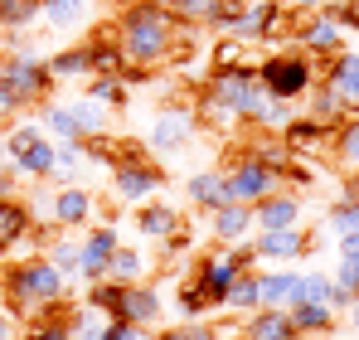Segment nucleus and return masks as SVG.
I'll use <instances>...</instances> for the list:
<instances>
[{
	"label": "nucleus",
	"mask_w": 359,
	"mask_h": 340,
	"mask_svg": "<svg viewBox=\"0 0 359 340\" xmlns=\"http://www.w3.org/2000/svg\"><path fill=\"white\" fill-rule=\"evenodd\" d=\"M68 112L78 117L83 136H93V131H102V126H107V107H102V103H93L88 93H83V98H73V103H68Z\"/></svg>",
	"instance_id": "7c9ffc66"
},
{
	"label": "nucleus",
	"mask_w": 359,
	"mask_h": 340,
	"mask_svg": "<svg viewBox=\"0 0 359 340\" xmlns=\"http://www.w3.org/2000/svg\"><path fill=\"white\" fill-rule=\"evenodd\" d=\"M29 228H34V214H29V204H25V200H10V195H0V253H10L20 238H29Z\"/></svg>",
	"instance_id": "2eb2a0df"
},
{
	"label": "nucleus",
	"mask_w": 359,
	"mask_h": 340,
	"mask_svg": "<svg viewBox=\"0 0 359 340\" xmlns=\"http://www.w3.org/2000/svg\"><path fill=\"white\" fill-rule=\"evenodd\" d=\"M107 326H112V311H102L93 301H83V306L68 311V336L73 340H107Z\"/></svg>",
	"instance_id": "412c9836"
},
{
	"label": "nucleus",
	"mask_w": 359,
	"mask_h": 340,
	"mask_svg": "<svg viewBox=\"0 0 359 340\" xmlns=\"http://www.w3.org/2000/svg\"><path fill=\"white\" fill-rule=\"evenodd\" d=\"M252 253L267 258V263H292V258L306 253V233H301V224H292V228H262L257 243H252Z\"/></svg>",
	"instance_id": "9b49d317"
},
{
	"label": "nucleus",
	"mask_w": 359,
	"mask_h": 340,
	"mask_svg": "<svg viewBox=\"0 0 359 340\" xmlns=\"http://www.w3.org/2000/svg\"><path fill=\"white\" fill-rule=\"evenodd\" d=\"M10 166L20 170V175H34V180H44V175H54V166H59V141H34L25 156H15Z\"/></svg>",
	"instance_id": "b1692460"
},
{
	"label": "nucleus",
	"mask_w": 359,
	"mask_h": 340,
	"mask_svg": "<svg viewBox=\"0 0 359 340\" xmlns=\"http://www.w3.org/2000/svg\"><path fill=\"white\" fill-rule=\"evenodd\" d=\"M252 224L257 228H292V224H301V200L297 195H267V200H257L252 204Z\"/></svg>",
	"instance_id": "4468645a"
},
{
	"label": "nucleus",
	"mask_w": 359,
	"mask_h": 340,
	"mask_svg": "<svg viewBox=\"0 0 359 340\" xmlns=\"http://www.w3.org/2000/svg\"><path fill=\"white\" fill-rule=\"evenodd\" d=\"M5 39H10V34H5V30H0V49H5Z\"/></svg>",
	"instance_id": "8fccbe9b"
},
{
	"label": "nucleus",
	"mask_w": 359,
	"mask_h": 340,
	"mask_svg": "<svg viewBox=\"0 0 359 340\" xmlns=\"http://www.w3.org/2000/svg\"><path fill=\"white\" fill-rule=\"evenodd\" d=\"M39 10H44V0H0V30H5V34L29 30V25L39 20Z\"/></svg>",
	"instance_id": "c85d7f7f"
},
{
	"label": "nucleus",
	"mask_w": 359,
	"mask_h": 340,
	"mask_svg": "<svg viewBox=\"0 0 359 340\" xmlns=\"http://www.w3.org/2000/svg\"><path fill=\"white\" fill-rule=\"evenodd\" d=\"M20 107H25V98H20L10 83H0V122H5V117H15Z\"/></svg>",
	"instance_id": "79ce46f5"
},
{
	"label": "nucleus",
	"mask_w": 359,
	"mask_h": 340,
	"mask_svg": "<svg viewBox=\"0 0 359 340\" xmlns=\"http://www.w3.org/2000/svg\"><path fill=\"white\" fill-rule=\"evenodd\" d=\"M335 156H340L350 170H359V112L335 131Z\"/></svg>",
	"instance_id": "2f4dec72"
},
{
	"label": "nucleus",
	"mask_w": 359,
	"mask_h": 340,
	"mask_svg": "<svg viewBox=\"0 0 359 340\" xmlns=\"http://www.w3.org/2000/svg\"><path fill=\"white\" fill-rule=\"evenodd\" d=\"M161 185H165L161 166L141 161L136 151H131V156H121L117 166H112V195H117L121 204H141V200H151Z\"/></svg>",
	"instance_id": "423d86ee"
},
{
	"label": "nucleus",
	"mask_w": 359,
	"mask_h": 340,
	"mask_svg": "<svg viewBox=\"0 0 359 340\" xmlns=\"http://www.w3.org/2000/svg\"><path fill=\"white\" fill-rule=\"evenodd\" d=\"M214 306H219V292L204 282V277H194V282L180 292V311H184V316H209Z\"/></svg>",
	"instance_id": "c756f323"
},
{
	"label": "nucleus",
	"mask_w": 359,
	"mask_h": 340,
	"mask_svg": "<svg viewBox=\"0 0 359 340\" xmlns=\"http://www.w3.org/2000/svg\"><path fill=\"white\" fill-rule=\"evenodd\" d=\"M141 340H161V336H141Z\"/></svg>",
	"instance_id": "3c124183"
},
{
	"label": "nucleus",
	"mask_w": 359,
	"mask_h": 340,
	"mask_svg": "<svg viewBox=\"0 0 359 340\" xmlns=\"http://www.w3.org/2000/svg\"><path fill=\"white\" fill-rule=\"evenodd\" d=\"M287 122H292V107H287L282 98H272V103L262 107V117H257L262 131H287Z\"/></svg>",
	"instance_id": "c9c22d12"
},
{
	"label": "nucleus",
	"mask_w": 359,
	"mask_h": 340,
	"mask_svg": "<svg viewBox=\"0 0 359 340\" xmlns=\"http://www.w3.org/2000/svg\"><path fill=\"white\" fill-rule=\"evenodd\" d=\"M39 136H44L39 126H15V131L5 136V156H10V161H15V156H25V151H29V146H34Z\"/></svg>",
	"instance_id": "e433bc0d"
},
{
	"label": "nucleus",
	"mask_w": 359,
	"mask_h": 340,
	"mask_svg": "<svg viewBox=\"0 0 359 340\" xmlns=\"http://www.w3.org/2000/svg\"><path fill=\"white\" fill-rule=\"evenodd\" d=\"M287 311H292L297 336H320V331L335 326V306H325V301H297V306H287Z\"/></svg>",
	"instance_id": "4be33fe9"
},
{
	"label": "nucleus",
	"mask_w": 359,
	"mask_h": 340,
	"mask_svg": "<svg viewBox=\"0 0 359 340\" xmlns=\"http://www.w3.org/2000/svg\"><path fill=\"white\" fill-rule=\"evenodd\" d=\"M189 131H194V126H189V112H161L156 117V122H151V136H146V141H151V151H161V156H175V151H184V146H189Z\"/></svg>",
	"instance_id": "f8f14e48"
},
{
	"label": "nucleus",
	"mask_w": 359,
	"mask_h": 340,
	"mask_svg": "<svg viewBox=\"0 0 359 340\" xmlns=\"http://www.w3.org/2000/svg\"><path fill=\"white\" fill-rule=\"evenodd\" d=\"M311 78H316V58L301 54V49H272V54L257 58V83L272 93V98H282V103H292L301 93H311Z\"/></svg>",
	"instance_id": "7ed1b4c3"
},
{
	"label": "nucleus",
	"mask_w": 359,
	"mask_h": 340,
	"mask_svg": "<svg viewBox=\"0 0 359 340\" xmlns=\"http://www.w3.org/2000/svg\"><path fill=\"white\" fill-rule=\"evenodd\" d=\"M340 30H345V25H340V20H335V10H330V5H325V10H320V15H316V20H306V25H297V49L301 54H340Z\"/></svg>",
	"instance_id": "0eeeda50"
},
{
	"label": "nucleus",
	"mask_w": 359,
	"mask_h": 340,
	"mask_svg": "<svg viewBox=\"0 0 359 340\" xmlns=\"http://www.w3.org/2000/svg\"><path fill=\"white\" fill-rule=\"evenodd\" d=\"M175 34H180V20L170 10L151 5V0H136L126 5L117 20V49L126 58V68H161L170 49H175Z\"/></svg>",
	"instance_id": "f257e3e1"
},
{
	"label": "nucleus",
	"mask_w": 359,
	"mask_h": 340,
	"mask_svg": "<svg viewBox=\"0 0 359 340\" xmlns=\"http://www.w3.org/2000/svg\"><path fill=\"white\" fill-rule=\"evenodd\" d=\"M325 88L350 107V117L359 112V54L355 49H340L330 54V68H325Z\"/></svg>",
	"instance_id": "6e6552de"
},
{
	"label": "nucleus",
	"mask_w": 359,
	"mask_h": 340,
	"mask_svg": "<svg viewBox=\"0 0 359 340\" xmlns=\"http://www.w3.org/2000/svg\"><path fill=\"white\" fill-rule=\"evenodd\" d=\"M335 287L350 292V296H359V258H340V268H335Z\"/></svg>",
	"instance_id": "58836bf2"
},
{
	"label": "nucleus",
	"mask_w": 359,
	"mask_h": 340,
	"mask_svg": "<svg viewBox=\"0 0 359 340\" xmlns=\"http://www.w3.org/2000/svg\"><path fill=\"white\" fill-rule=\"evenodd\" d=\"M335 131L330 126H320L316 117H292L287 122V131H282V141L292 146V151H301V156H316V151H325V141H330Z\"/></svg>",
	"instance_id": "dca6fc26"
},
{
	"label": "nucleus",
	"mask_w": 359,
	"mask_h": 340,
	"mask_svg": "<svg viewBox=\"0 0 359 340\" xmlns=\"http://www.w3.org/2000/svg\"><path fill=\"white\" fill-rule=\"evenodd\" d=\"M350 311H355V326H359V301H355V306H350Z\"/></svg>",
	"instance_id": "09e8293b"
},
{
	"label": "nucleus",
	"mask_w": 359,
	"mask_h": 340,
	"mask_svg": "<svg viewBox=\"0 0 359 340\" xmlns=\"http://www.w3.org/2000/svg\"><path fill=\"white\" fill-rule=\"evenodd\" d=\"M146 273H151V258H146L141 248H126V243H117V253H112V263H107V277H102V282L131 287V282H146Z\"/></svg>",
	"instance_id": "a211bd4d"
},
{
	"label": "nucleus",
	"mask_w": 359,
	"mask_h": 340,
	"mask_svg": "<svg viewBox=\"0 0 359 340\" xmlns=\"http://www.w3.org/2000/svg\"><path fill=\"white\" fill-rule=\"evenodd\" d=\"M330 228H335V233H359V204L335 200V209H330Z\"/></svg>",
	"instance_id": "f704fd0d"
},
{
	"label": "nucleus",
	"mask_w": 359,
	"mask_h": 340,
	"mask_svg": "<svg viewBox=\"0 0 359 340\" xmlns=\"http://www.w3.org/2000/svg\"><path fill=\"white\" fill-rule=\"evenodd\" d=\"M224 180H229V200H233V204H257V200L277 195L287 175H282V170H272L267 161H257V156L248 151V156L233 161V170H229Z\"/></svg>",
	"instance_id": "20e7f679"
},
{
	"label": "nucleus",
	"mask_w": 359,
	"mask_h": 340,
	"mask_svg": "<svg viewBox=\"0 0 359 340\" xmlns=\"http://www.w3.org/2000/svg\"><path fill=\"white\" fill-rule=\"evenodd\" d=\"M136 228L146 233V238H184V224H180V214H175V204H151L141 219H136Z\"/></svg>",
	"instance_id": "5701e85b"
},
{
	"label": "nucleus",
	"mask_w": 359,
	"mask_h": 340,
	"mask_svg": "<svg viewBox=\"0 0 359 340\" xmlns=\"http://www.w3.org/2000/svg\"><path fill=\"white\" fill-rule=\"evenodd\" d=\"M340 200H350V204H359V170H350V180H345V195Z\"/></svg>",
	"instance_id": "c03bdc74"
},
{
	"label": "nucleus",
	"mask_w": 359,
	"mask_h": 340,
	"mask_svg": "<svg viewBox=\"0 0 359 340\" xmlns=\"http://www.w3.org/2000/svg\"><path fill=\"white\" fill-rule=\"evenodd\" d=\"M88 98L102 103V107H126V83L121 78H93L88 83Z\"/></svg>",
	"instance_id": "473e14b6"
},
{
	"label": "nucleus",
	"mask_w": 359,
	"mask_h": 340,
	"mask_svg": "<svg viewBox=\"0 0 359 340\" xmlns=\"http://www.w3.org/2000/svg\"><path fill=\"white\" fill-rule=\"evenodd\" d=\"M219 306H229V311H257V306H262V296H257V273L243 268L238 277L224 287V301H219Z\"/></svg>",
	"instance_id": "a878e982"
},
{
	"label": "nucleus",
	"mask_w": 359,
	"mask_h": 340,
	"mask_svg": "<svg viewBox=\"0 0 359 340\" xmlns=\"http://www.w3.org/2000/svg\"><path fill=\"white\" fill-rule=\"evenodd\" d=\"M330 0H292V10H325Z\"/></svg>",
	"instance_id": "a18cd8bd"
},
{
	"label": "nucleus",
	"mask_w": 359,
	"mask_h": 340,
	"mask_svg": "<svg viewBox=\"0 0 359 340\" xmlns=\"http://www.w3.org/2000/svg\"><path fill=\"white\" fill-rule=\"evenodd\" d=\"M25 340H73V336H68V316H63V321H49V316H44V321H34Z\"/></svg>",
	"instance_id": "4c0bfd02"
},
{
	"label": "nucleus",
	"mask_w": 359,
	"mask_h": 340,
	"mask_svg": "<svg viewBox=\"0 0 359 340\" xmlns=\"http://www.w3.org/2000/svg\"><path fill=\"white\" fill-rule=\"evenodd\" d=\"M151 5H161V10H170V5H175V0H151Z\"/></svg>",
	"instance_id": "de8ad7c7"
},
{
	"label": "nucleus",
	"mask_w": 359,
	"mask_h": 340,
	"mask_svg": "<svg viewBox=\"0 0 359 340\" xmlns=\"http://www.w3.org/2000/svg\"><path fill=\"white\" fill-rule=\"evenodd\" d=\"M93 214H97V200L88 190H78V185H63L59 195L49 200V219L59 228H83Z\"/></svg>",
	"instance_id": "1a4fd4ad"
},
{
	"label": "nucleus",
	"mask_w": 359,
	"mask_h": 340,
	"mask_svg": "<svg viewBox=\"0 0 359 340\" xmlns=\"http://www.w3.org/2000/svg\"><path fill=\"white\" fill-rule=\"evenodd\" d=\"M146 336V326H136V321H117L112 316V326H107V340H141Z\"/></svg>",
	"instance_id": "ea45409f"
},
{
	"label": "nucleus",
	"mask_w": 359,
	"mask_h": 340,
	"mask_svg": "<svg viewBox=\"0 0 359 340\" xmlns=\"http://www.w3.org/2000/svg\"><path fill=\"white\" fill-rule=\"evenodd\" d=\"M257 296H262V306H297L301 301V273H292V268L262 273L257 277Z\"/></svg>",
	"instance_id": "f3484780"
},
{
	"label": "nucleus",
	"mask_w": 359,
	"mask_h": 340,
	"mask_svg": "<svg viewBox=\"0 0 359 340\" xmlns=\"http://www.w3.org/2000/svg\"><path fill=\"white\" fill-rule=\"evenodd\" d=\"M0 83H10V88L25 98V107H29V103L49 98L54 73H49V63H44V58H34L29 49H15V54L0 58Z\"/></svg>",
	"instance_id": "39448f33"
},
{
	"label": "nucleus",
	"mask_w": 359,
	"mask_h": 340,
	"mask_svg": "<svg viewBox=\"0 0 359 340\" xmlns=\"http://www.w3.org/2000/svg\"><path fill=\"white\" fill-rule=\"evenodd\" d=\"M39 20H44L49 30H73V25L88 20V0H44Z\"/></svg>",
	"instance_id": "cd10ccee"
},
{
	"label": "nucleus",
	"mask_w": 359,
	"mask_h": 340,
	"mask_svg": "<svg viewBox=\"0 0 359 340\" xmlns=\"http://www.w3.org/2000/svg\"><path fill=\"white\" fill-rule=\"evenodd\" d=\"M44 63H49L54 83H63V78H93V49H88V44H78V49H63V54L44 58Z\"/></svg>",
	"instance_id": "393cba45"
},
{
	"label": "nucleus",
	"mask_w": 359,
	"mask_h": 340,
	"mask_svg": "<svg viewBox=\"0 0 359 340\" xmlns=\"http://www.w3.org/2000/svg\"><path fill=\"white\" fill-rule=\"evenodd\" d=\"M161 340H219L214 326H180V331H165Z\"/></svg>",
	"instance_id": "a19ab883"
},
{
	"label": "nucleus",
	"mask_w": 359,
	"mask_h": 340,
	"mask_svg": "<svg viewBox=\"0 0 359 340\" xmlns=\"http://www.w3.org/2000/svg\"><path fill=\"white\" fill-rule=\"evenodd\" d=\"M15 336V326H10V311H0V340H10Z\"/></svg>",
	"instance_id": "49530a36"
},
{
	"label": "nucleus",
	"mask_w": 359,
	"mask_h": 340,
	"mask_svg": "<svg viewBox=\"0 0 359 340\" xmlns=\"http://www.w3.org/2000/svg\"><path fill=\"white\" fill-rule=\"evenodd\" d=\"M243 331H248V340H297V326H292L287 306H257L243 321Z\"/></svg>",
	"instance_id": "ddd939ff"
},
{
	"label": "nucleus",
	"mask_w": 359,
	"mask_h": 340,
	"mask_svg": "<svg viewBox=\"0 0 359 340\" xmlns=\"http://www.w3.org/2000/svg\"><path fill=\"white\" fill-rule=\"evenodd\" d=\"M340 258H359V233H340Z\"/></svg>",
	"instance_id": "37998d69"
},
{
	"label": "nucleus",
	"mask_w": 359,
	"mask_h": 340,
	"mask_svg": "<svg viewBox=\"0 0 359 340\" xmlns=\"http://www.w3.org/2000/svg\"><path fill=\"white\" fill-rule=\"evenodd\" d=\"M248 233H252V204H233L229 200V204L214 209V238L219 243H243Z\"/></svg>",
	"instance_id": "6ab92c4d"
},
{
	"label": "nucleus",
	"mask_w": 359,
	"mask_h": 340,
	"mask_svg": "<svg viewBox=\"0 0 359 340\" xmlns=\"http://www.w3.org/2000/svg\"><path fill=\"white\" fill-rule=\"evenodd\" d=\"M78 248H83V243H73V238H54V243L44 248V258L68 277V273H78Z\"/></svg>",
	"instance_id": "72a5a7b5"
},
{
	"label": "nucleus",
	"mask_w": 359,
	"mask_h": 340,
	"mask_svg": "<svg viewBox=\"0 0 359 340\" xmlns=\"http://www.w3.org/2000/svg\"><path fill=\"white\" fill-rule=\"evenodd\" d=\"M63 273L49 258H29L20 268L5 273V311L20 316V321H44L54 316V306L63 301Z\"/></svg>",
	"instance_id": "f03ea898"
},
{
	"label": "nucleus",
	"mask_w": 359,
	"mask_h": 340,
	"mask_svg": "<svg viewBox=\"0 0 359 340\" xmlns=\"http://www.w3.org/2000/svg\"><path fill=\"white\" fill-rule=\"evenodd\" d=\"M184 190H189V200L199 204V209H219V204H229V180L219 175V170H199V175H189L184 180Z\"/></svg>",
	"instance_id": "aec40b11"
},
{
	"label": "nucleus",
	"mask_w": 359,
	"mask_h": 340,
	"mask_svg": "<svg viewBox=\"0 0 359 340\" xmlns=\"http://www.w3.org/2000/svg\"><path fill=\"white\" fill-rule=\"evenodd\" d=\"M112 253H117V233H112V228H93V233L83 238V248H78V273H83L88 282H102Z\"/></svg>",
	"instance_id": "9d476101"
},
{
	"label": "nucleus",
	"mask_w": 359,
	"mask_h": 340,
	"mask_svg": "<svg viewBox=\"0 0 359 340\" xmlns=\"http://www.w3.org/2000/svg\"><path fill=\"white\" fill-rule=\"evenodd\" d=\"M44 126L59 136V146H83V141H88L83 126H78V117L68 112V103H49V107H44Z\"/></svg>",
	"instance_id": "bb28decb"
}]
</instances>
